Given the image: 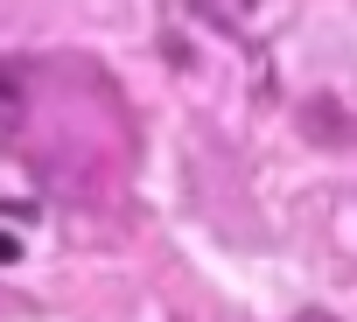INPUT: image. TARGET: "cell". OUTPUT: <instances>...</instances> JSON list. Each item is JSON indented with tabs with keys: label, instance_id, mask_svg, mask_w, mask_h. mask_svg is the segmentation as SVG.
I'll return each instance as SVG.
<instances>
[{
	"label": "cell",
	"instance_id": "6da1fadb",
	"mask_svg": "<svg viewBox=\"0 0 357 322\" xmlns=\"http://www.w3.org/2000/svg\"><path fill=\"white\" fill-rule=\"evenodd\" d=\"M22 112H29V91L15 70H0V140H15L22 133Z\"/></svg>",
	"mask_w": 357,
	"mask_h": 322
}]
</instances>
